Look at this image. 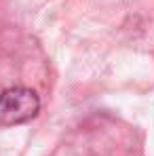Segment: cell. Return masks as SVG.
Listing matches in <instances>:
<instances>
[{
  "mask_svg": "<svg viewBox=\"0 0 154 156\" xmlns=\"http://www.w3.org/2000/svg\"><path fill=\"white\" fill-rule=\"evenodd\" d=\"M40 110L38 95L26 87H11L0 93V125H21L32 120Z\"/></svg>",
  "mask_w": 154,
  "mask_h": 156,
  "instance_id": "obj_1",
  "label": "cell"
}]
</instances>
